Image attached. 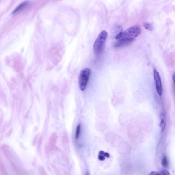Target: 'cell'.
I'll return each instance as SVG.
<instances>
[{"mask_svg":"<svg viewBox=\"0 0 175 175\" xmlns=\"http://www.w3.org/2000/svg\"><path fill=\"white\" fill-rule=\"evenodd\" d=\"M173 82H175V74L174 73L173 75Z\"/></svg>","mask_w":175,"mask_h":175,"instance_id":"7c38bea8","label":"cell"},{"mask_svg":"<svg viewBox=\"0 0 175 175\" xmlns=\"http://www.w3.org/2000/svg\"><path fill=\"white\" fill-rule=\"evenodd\" d=\"M160 175H171L169 172L166 169H162L159 173Z\"/></svg>","mask_w":175,"mask_h":175,"instance_id":"30bf717a","label":"cell"},{"mask_svg":"<svg viewBox=\"0 0 175 175\" xmlns=\"http://www.w3.org/2000/svg\"><path fill=\"white\" fill-rule=\"evenodd\" d=\"M85 175H90V173H88V172H87V173H86Z\"/></svg>","mask_w":175,"mask_h":175,"instance_id":"4fadbf2b","label":"cell"},{"mask_svg":"<svg viewBox=\"0 0 175 175\" xmlns=\"http://www.w3.org/2000/svg\"><path fill=\"white\" fill-rule=\"evenodd\" d=\"M161 164L164 167H167L169 165L168 159H167V157L165 155H164V156L162 157V161H161Z\"/></svg>","mask_w":175,"mask_h":175,"instance_id":"52a82bcc","label":"cell"},{"mask_svg":"<svg viewBox=\"0 0 175 175\" xmlns=\"http://www.w3.org/2000/svg\"><path fill=\"white\" fill-rule=\"evenodd\" d=\"M143 26L146 29L149 30V31H153L154 29L153 25L149 23H144L143 24Z\"/></svg>","mask_w":175,"mask_h":175,"instance_id":"ba28073f","label":"cell"},{"mask_svg":"<svg viewBox=\"0 0 175 175\" xmlns=\"http://www.w3.org/2000/svg\"><path fill=\"white\" fill-rule=\"evenodd\" d=\"M141 32V30L139 26H131L124 32H119L115 37V39L118 41L125 40L131 42L139 36Z\"/></svg>","mask_w":175,"mask_h":175,"instance_id":"6da1fadb","label":"cell"},{"mask_svg":"<svg viewBox=\"0 0 175 175\" xmlns=\"http://www.w3.org/2000/svg\"><path fill=\"white\" fill-rule=\"evenodd\" d=\"M160 127L162 133L165 131L166 125V119L165 115L163 111H162L160 113Z\"/></svg>","mask_w":175,"mask_h":175,"instance_id":"5b68a950","label":"cell"},{"mask_svg":"<svg viewBox=\"0 0 175 175\" xmlns=\"http://www.w3.org/2000/svg\"><path fill=\"white\" fill-rule=\"evenodd\" d=\"M81 130V124H79L76 128V133H75V138L76 140H78L79 138Z\"/></svg>","mask_w":175,"mask_h":175,"instance_id":"8992f818","label":"cell"},{"mask_svg":"<svg viewBox=\"0 0 175 175\" xmlns=\"http://www.w3.org/2000/svg\"><path fill=\"white\" fill-rule=\"evenodd\" d=\"M107 155H108V153H105L104 152V155L102 153V151H100V153H99V159L100 160H104L105 157H108L109 156H107Z\"/></svg>","mask_w":175,"mask_h":175,"instance_id":"9c48e42d","label":"cell"},{"mask_svg":"<svg viewBox=\"0 0 175 175\" xmlns=\"http://www.w3.org/2000/svg\"><path fill=\"white\" fill-rule=\"evenodd\" d=\"M91 70L90 68H85L80 73L79 77V86L81 91L85 90L89 80Z\"/></svg>","mask_w":175,"mask_h":175,"instance_id":"3957f363","label":"cell"},{"mask_svg":"<svg viewBox=\"0 0 175 175\" xmlns=\"http://www.w3.org/2000/svg\"><path fill=\"white\" fill-rule=\"evenodd\" d=\"M153 77L155 81L156 88L157 92L158 94H159V95H161L162 93V86L161 83V78L159 72H158L156 69H155L153 70Z\"/></svg>","mask_w":175,"mask_h":175,"instance_id":"277c9868","label":"cell"},{"mask_svg":"<svg viewBox=\"0 0 175 175\" xmlns=\"http://www.w3.org/2000/svg\"><path fill=\"white\" fill-rule=\"evenodd\" d=\"M108 36V33L105 30H103L100 33L99 36H98L94 44V52L95 54H99L101 52L102 50L103 49L104 45L106 41Z\"/></svg>","mask_w":175,"mask_h":175,"instance_id":"7a4b0ae2","label":"cell"},{"mask_svg":"<svg viewBox=\"0 0 175 175\" xmlns=\"http://www.w3.org/2000/svg\"><path fill=\"white\" fill-rule=\"evenodd\" d=\"M148 175H160L159 173H158L157 171H151Z\"/></svg>","mask_w":175,"mask_h":175,"instance_id":"8fae6325","label":"cell"}]
</instances>
